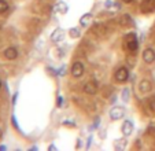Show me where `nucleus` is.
<instances>
[{"label":"nucleus","instance_id":"obj_2","mask_svg":"<svg viewBox=\"0 0 155 151\" xmlns=\"http://www.w3.org/2000/svg\"><path fill=\"white\" fill-rule=\"evenodd\" d=\"M125 107L124 106H114V107L110 110V118L113 121H118V119L124 118L125 117Z\"/></svg>","mask_w":155,"mask_h":151},{"label":"nucleus","instance_id":"obj_17","mask_svg":"<svg viewBox=\"0 0 155 151\" xmlns=\"http://www.w3.org/2000/svg\"><path fill=\"white\" fill-rule=\"evenodd\" d=\"M69 36H70L71 39H78L80 36H81V30H80V28H71L70 30H69Z\"/></svg>","mask_w":155,"mask_h":151},{"label":"nucleus","instance_id":"obj_24","mask_svg":"<svg viewBox=\"0 0 155 151\" xmlns=\"http://www.w3.org/2000/svg\"><path fill=\"white\" fill-rule=\"evenodd\" d=\"M99 124H100V118H99V117H97V118H96V121L94 122V128H97V126H99Z\"/></svg>","mask_w":155,"mask_h":151},{"label":"nucleus","instance_id":"obj_25","mask_svg":"<svg viewBox=\"0 0 155 151\" xmlns=\"http://www.w3.org/2000/svg\"><path fill=\"white\" fill-rule=\"evenodd\" d=\"M48 150H50V151H56V147L54 144H50V146H48Z\"/></svg>","mask_w":155,"mask_h":151},{"label":"nucleus","instance_id":"obj_23","mask_svg":"<svg viewBox=\"0 0 155 151\" xmlns=\"http://www.w3.org/2000/svg\"><path fill=\"white\" fill-rule=\"evenodd\" d=\"M62 105H63V99H62V96H59L58 98V107H62Z\"/></svg>","mask_w":155,"mask_h":151},{"label":"nucleus","instance_id":"obj_31","mask_svg":"<svg viewBox=\"0 0 155 151\" xmlns=\"http://www.w3.org/2000/svg\"><path fill=\"white\" fill-rule=\"evenodd\" d=\"M0 28H2V23H0Z\"/></svg>","mask_w":155,"mask_h":151},{"label":"nucleus","instance_id":"obj_28","mask_svg":"<svg viewBox=\"0 0 155 151\" xmlns=\"http://www.w3.org/2000/svg\"><path fill=\"white\" fill-rule=\"evenodd\" d=\"M6 150V146H0V151H4Z\"/></svg>","mask_w":155,"mask_h":151},{"label":"nucleus","instance_id":"obj_10","mask_svg":"<svg viewBox=\"0 0 155 151\" xmlns=\"http://www.w3.org/2000/svg\"><path fill=\"white\" fill-rule=\"evenodd\" d=\"M84 92L87 93V95H96V92H97V82L88 81L87 84H84Z\"/></svg>","mask_w":155,"mask_h":151},{"label":"nucleus","instance_id":"obj_19","mask_svg":"<svg viewBox=\"0 0 155 151\" xmlns=\"http://www.w3.org/2000/svg\"><path fill=\"white\" fill-rule=\"evenodd\" d=\"M8 8H10V6L6 0H0V14H4Z\"/></svg>","mask_w":155,"mask_h":151},{"label":"nucleus","instance_id":"obj_11","mask_svg":"<svg viewBox=\"0 0 155 151\" xmlns=\"http://www.w3.org/2000/svg\"><path fill=\"white\" fill-rule=\"evenodd\" d=\"M4 58L8 59V61H15L18 58V49L15 47H8V48L4 49Z\"/></svg>","mask_w":155,"mask_h":151},{"label":"nucleus","instance_id":"obj_22","mask_svg":"<svg viewBox=\"0 0 155 151\" xmlns=\"http://www.w3.org/2000/svg\"><path fill=\"white\" fill-rule=\"evenodd\" d=\"M64 72H66V69H64V66H63V67H61V69H59L56 73H58V76H63Z\"/></svg>","mask_w":155,"mask_h":151},{"label":"nucleus","instance_id":"obj_7","mask_svg":"<svg viewBox=\"0 0 155 151\" xmlns=\"http://www.w3.org/2000/svg\"><path fill=\"white\" fill-rule=\"evenodd\" d=\"M152 91V82L150 81V80L144 79L141 80L140 82H139V92L143 93V95H146V93H150Z\"/></svg>","mask_w":155,"mask_h":151},{"label":"nucleus","instance_id":"obj_27","mask_svg":"<svg viewBox=\"0 0 155 151\" xmlns=\"http://www.w3.org/2000/svg\"><path fill=\"white\" fill-rule=\"evenodd\" d=\"M124 3H126V4H129V3H132V2H133V0H122Z\"/></svg>","mask_w":155,"mask_h":151},{"label":"nucleus","instance_id":"obj_6","mask_svg":"<svg viewBox=\"0 0 155 151\" xmlns=\"http://www.w3.org/2000/svg\"><path fill=\"white\" fill-rule=\"evenodd\" d=\"M133 129H135V125H133V122L130 121V119H126V121H124L122 126H121V132H122L124 136H130L132 133H133Z\"/></svg>","mask_w":155,"mask_h":151},{"label":"nucleus","instance_id":"obj_14","mask_svg":"<svg viewBox=\"0 0 155 151\" xmlns=\"http://www.w3.org/2000/svg\"><path fill=\"white\" fill-rule=\"evenodd\" d=\"M55 8V11L58 12V14H66V12L69 11V6L68 3H64V2H59V3H56V6L54 7Z\"/></svg>","mask_w":155,"mask_h":151},{"label":"nucleus","instance_id":"obj_18","mask_svg":"<svg viewBox=\"0 0 155 151\" xmlns=\"http://www.w3.org/2000/svg\"><path fill=\"white\" fill-rule=\"evenodd\" d=\"M121 98H122L124 102H129V99H130V89L129 88H125V89L122 91V93H121Z\"/></svg>","mask_w":155,"mask_h":151},{"label":"nucleus","instance_id":"obj_29","mask_svg":"<svg viewBox=\"0 0 155 151\" xmlns=\"http://www.w3.org/2000/svg\"><path fill=\"white\" fill-rule=\"evenodd\" d=\"M2 137H3V132H2V129H0V140H2Z\"/></svg>","mask_w":155,"mask_h":151},{"label":"nucleus","instance_id":"obj_1","mask_svg":"<svg viewBox=\"0 0 155 151\" xmlns=\"http://www.w3.org/2000/svg\"><path fill=\"white\" fill-rule=\"evenodd\" d=\"M125 45H126V49H128L129 52L135 54L139 48V40H137V36L135 33H129L126 35L125 37Z\"/></svg>","mask_w":155,"mask_h":151},{"label":"nucleus","instance_id":"obj_20","mask_svg":"<svg viewBox=\"0 0 155 151\" xmlns=\"http://www.w3.org/2000/svg\"><path fill=\"white\" fill-rule=\"evenodd\" d=\"M148 106H150V109H151V110L155 113V96L148 100Z\"/></svg>","mask_w":155,"mask_h":151},{"label":"nucleus","instance_id":"obj_9","mask_svg":"<svg viewBox=\"0 0 155 151\" xmlns=\"http://www.w3.org/2000/svg\"><path fill=\"white\" fill-rule=\"evenodd\" d=\"M141 11L148 14V12H152L155 10V0H143L140 6Z\"/></svg>","mask_w":155,"mask_h":151},{"label":"nucleus","instance_id":"obj_8","mask_svg":"<svg viewBox=\"0 0 155 151\" xmlns=\"http://www.w3.org/2000/svg\"><path fill=\"white\" fill-rule=\"evenodd\" d=\"M107 26H106L104 23H96L94 28H92V33L97 37H104L107 35Z\"/></svg>","mask_w":155,"mask_h":151},{"label":"nucleus","instance_id":"obj_21","mask_svg":"<svg viewBox=\"0 0 155 151\" xmlns=\"http://www.w3.org/2000/svg\"><path fill=\"white\" fill-rule=\"evenodd\" d=\"M148 133H150V135H152V136H155V125H150Z\"/></svg>","mask_w":155,"mask_h":151},{"label":"nucleus","instance_id":"obj_16","mask_svg":"<svg viewBox=\"0 0 155 151\" xmlns=\"http://www.w3.org/2000/svg\"><path fill=\"white\" fill-rule=\"evenodd\" d=\"M120 22H121V25H124V26H129V25H132V23H133V21H132L130 15L125 14V15H122V17H121Z\"/></svg>","mask_w":155,"mask_h":151},{"label":"nucleus","instance_id":"obj_3","mask_svg":"<svg viewBox=\"0 0 155 151\" xmlns=\"http://www.w3.org/2000/svg\"><path fill=\"white\" fill-rule=\"evenodd\" d=\"M114 77H115V81L117 82H126L129 79V70L124 66L120 67V69H117Z\"/></svg>","mask_w":155,"mask_h":151},{"label":"nucleus","instance_id":"obj_15","mask_svg":"<svg viewBox=\"0 0 155 151\" xmlns=\"http://www.w3.org/2000/svg\"><path fill=\"white\" fill-rule=\"evenodd\" d=\"M126 144H128V140L126 139H117L114 143V148L118 151H122L126 147Z\"/></svg>","mask_w":155,"mask_h":151},{"label":"nucleus","instance_id":"obj_13","mask_svg":"<svg viewBox=\"0 0 155 151\" xmlns=\"http://www.w3.org/2000/svg\"><path fill=\"white\" fill-rule=\"evenodd\" d=\"M63 35H64L63 29H62V28H56V29L51 33V41H52V43H59V41L63 39Z\"/></svg>","mask_w":155,"mask_h":151},{"label":"nucleus","instance_id":"obj_12","mask_svg":"<svg viewBox=\"0 0 155 151\" xmlns=\"http://www.w3.org/2000/svg\"><path fill=\"white\" fill-rule=\"evenodd\" d=\"M92 19H94V15H92L91 12H87V14H84L81 18H80V26L88 28L92 23Z\"/></svg>","mask_w":155,"mask_h":151},{"label":"nucleus","instance_id":"obj_4","mask_svg":"<svg viewBox=\"0 0 155 151\" xmlns=\"http://www.w3.org/2000/svg\"><path fill=\"white\" fill-rule=\"evenodd\" d=\"M84 70H85V67L81 62H74L70 67V73L74 79H80V77L84 74Z\"/></svg>","mask_w":155,"mask_h":151},{"label":"nucleus","instance_id":"obj_30","mask_svg":"<svg viewBox=\"0 0 155 151\" xmlns=\"http://www.w3.org/2000/svg\"><path fill=\"white\" fill-rule=\"evenodd\" d=\"M2 85H3V82H2V80H0V89H2Z\"/></svg>","mask_w":155,"mask_h":151},{"label":"nucleus","instance_id":"obj_26","mask_svg":"<svg viewBox=\"0 0 155 151\" xmlns=\"http://www.w3.org/2000/svg\"><path fill=\"white\" fill-rule=\"evenodd\" d=\"M17 96H18V92L15 93V95H14V98H12V103H14V105H15V102H17Z\"/></svg>","mask_w":155,"mask_h":151},{"label":"nucleus","instance_id":"obj_5","mask_svg":"<svg viewBox=\"0 0 155 151\" xmlns=\"http://www.w3.org/2000/svg\"><path fill=\"white\" fill-rule=\"evenodd\" d=\"M143 61L146 62V63L151 65L155 62V49L151 48V47H148V48H146L143 51Z\"/></svg>","mask_w":155,"mask_h":151}]
</instances>
